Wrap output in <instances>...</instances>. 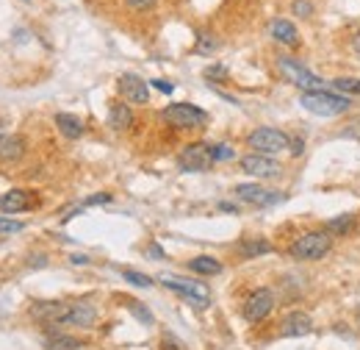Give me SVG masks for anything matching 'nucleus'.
Here are the masks:
<instances>
[{
	"instance_id": "1",
	"label": "nucleus",
	"mask_w": 360,
	"mask_h": 350,
	"mask_svg": "<svg viewBox=\"0 0 360 350\" xmlns=\"http://www.w3.org/2000/svg\"><path fill=\"white\" fill-rule=\"evenodd\" d=\"M300 103H302V109H308L316 117H338L352 109V97L333 95V92H302Z\"/></svg>"
},
{
	"instance_id": "2",
	"label": "nucleus",
	"mask_w": 360,
	"mask_h": 350,
	"mask_svg": "<svg viewBox=\"0 0 360 350\" xmlns=\"http://www.w3.org/2000/svg\"><path fill=\"white\" fill-rule=\"evenodd\" d=\"M333 248V234L330 231H308L300 239H294V245L288 248L291 256L297 262H319L330 253Z\"/></svg>"
},
{
	"instance_id": "3",
	"label": "nucleus",
	"mask_w": 360,
	"mask_h": 350,
	"mask_svg": "<svg viewBox=\"0 0 360 350\" xmlns=\"http://www.w3.org/2000/svg\"><path fill=\"white\" fill-rule=\"evenodd\" d=\"M277 70H280V75H283L288 83H294V86L302 89V92H325V78L313 75L305 64H300V61L291 58V56H280V58H277Z\"/></svg>"
},
{
	"instance_id": "4",
	"label": "nucleus",
	"mask_w": 360,
	"mask_h": 350,
	"mask_svg": "<svg viewBox=\"0 0 360 350\" xmlns=\"http://www.w3.org/2000/svg\"><path fill=\"white\" fill-rule=\"evenodd\" d=\"M161 284L170 292H175L178 298H183L188 306H194V309H208L211 306V292L199 281H188V278H178V276H161Z\"/></svg>"
},
{
	"instance_id": "5",
	"label": "nucleus",
	"mask_w": 360,
	"mask_h": 350,
	"mask_svg": "<svg viewBox=\"0 0 360 350\" xmlns=\"http://www.w3.org/2000/svg\"><path fill=\"white\" fill-rule=\"evenodd\" d=\"M161 117L172 128H202L208 122V111H202L194 103H172L161 111Z\"/></svg>"
},
{
	"instance_id": "6",
	"label": "nucleus",
	"mask_w": 360,
	"mask_h": 350,
	"mask_svg": "<svg viewBox=\"0 0 360 350\" xmlns=\"http://www.w3.org/2000/svg\"><path fill=\"white\" fill-rule=\"evenodd\" d=\"M247 145L258 153H283L288 150V134H283L280 128L261 125L252 134H247Z\"/></svg>"
},
{
	"instance_id": "7",
	"label": "nucleus",
	"mask_w": 360,
	"mask_h": 350,
	"mask_svg": "<svg viewBox=\"0 0 360 350\" xmlns=\"http://www.w3.org/2000/svg\"><path fill=\"white\" fill-rule=\"evenodd\" d=\"M178 164L180 170H186V173H202V170H208L216 161L211 156V145L208 142H191V145H186L180 150Z\"/></svg>"
},
{
	"instance_id": "8",
	"label": "nucleus",
	"mask_w": 360,
	"mask_h": 350,
	"mask_svg": "<svg viewBox=\"0 0 360 350\" xmlns=\"http://www.w3.org/2000/svg\"><path fill=\"white\" fill-rule=\"evenodd\" d=\"M275 309V295H272V289H266V287H261V289H255L247 301H244V320L247 323H261V320H266L269 317V312Z\"/></svg>"
},
{
	"instance_id": "9",
	"label": "nucleus",
	"mask_w": 360,
	"mask_h": 350,
	"mask_svg": "<svg viewBox=\"0 0 360 350\" xmlns=\"http://www.w3.org/2000/svg\"><path fill=\"white\" fill-rule=\"evenodd\" d=\"M120 95L128 100V103H136V106H145L147 100H150V83L145 81V78H139V75H133V72H125V75H120Z\"/></svg>"
},
{
	"instance_id": "10",
	"label": "nucleus",
	"mask_w": 360,
	"mask_h": 350,
	"mask_svg": "<svg viewBox=\"0 0 360 350\" xmlns=\"http://www.w3.org/2000/svg\"><path fill=\"white\" fill-rule=\"evenodd\" d=\"M241 170L252 178H275L283 173V167L272 159V156H258V153H249L241 159Z\"/></svg>"
},
{
	"instance_id": "11",
	"label": "nucleus",
	"mask_w": 360,
	"mask_h": 350,
	"mask_svg": "<svg viewBox=\"0 0 360 350\" xmlns=\"http://www.w3.org/2000/svg\"><path fill=\"white\" fill-rule=\"evenodd\" d=\"M97 323V309L89 303V301H78V303H69L64 317H61V326H75V328H89Z\"/></svg>"
},
{
	"instance_id": "12",
	"label": "nucleus",
	"mask_w": 360,
	"mask_h": 350,
	"mask_svg": "<svg viewBox=\"0 0 360 350\" xmlns=\"http://www.w3.org/2000/svg\"><path fill=\"white\" fill-rule=\"evenodd\" d=\"M236 198L244 200V203H255V206H272V203L283 200L280 192L263 189L261 184H241V186H236Z\"/></svg>"
},
{
	"instance_id": "13",
	"label": "nucleus",
	"mask_w": 360,
	"mask_h": 350,
	"mask_svg": "<svg viewBox=\"0 0 360 350\" xmlns=\"http://www.w3.org/2000/svg\"><path fill=\"white\" fill-rule=\"evenodd\" d=\"M311 328H313V323H311V317L305 312H288L283 317V323H280L283 337H305V334H311Z\"/></svg>"
},
{
	"instance_id": "14",
	"label": "nucleus",
	"mask_w": 360,
	"mask_h": 350,
	"mask_svg": "<svg viewBox=\"0 0 360 350\" xmlns=\"http://www.w3.org/2000/svg\"><path fill=\"white\" fill-rule=\"evenodd\" d=\"M269 33H272L280 45H297V42H300V31H297V25H294V22H288V19H283V17H277V19H272V22H269Z\"/></svg>"
},
{
	"instance_id": "15",
	"label": "nucleus",
	"mask_w": 360,
	"mask_h": 350,
	"mask_svg": "<svg viewBox=\"0 0 360 350\" xmlns=\"http://www.w3.org/2000/svg\"><path fill=\"white\" fill-rule=\"evenodd\" d=\"M31 206V195L25 189H11L0 198V212L3 214H17V212H25Z\"/></svg>"
},
{
	"instance_id": "16",
	"label": "nucleus",
	"mask_w": 360,
	"mask_h": 350,
	"mask_svg": "<svg viewBox=\"0 0 360 350\" xmlns=\"http://www.w3.org/2000/svg\"><path fill=\"white\" fill-rule=\"evenodd\" d=\"M25 156V142L19 134H3L0 136V159L3 161H17Z\"/></svg>"
},
{
	"instance_id": "17",
	"label": "nucleus",
	"mask_w": 360,
	"mask_h": 350,
	"mask_svg": "<svg viewBox=\"0 0 360 350\" xmlns=\"http://www.w3.org/2000/svg\"><path fill=\"white\" fill-rule=\"evenodd\" d=\"M108 125L114 128V131H128L131 125H133V111H131V106L128 103H114L111 106V111H108Z\"/></svg>"
},
{
	"instance_id": "18",
	"label": "nucleus",
	"mask_w": 360,
	"mask_h": 350,
	"mask_svg": "<svg viewBox=\"0 0 360 350\" xmlns=\"http://www.w3.org/2000/svg\"><path fill=\"white\" fill-rule=\"evenodd\" d=\"M56 125H58V131H61L67 139L83 136V122H81L75 114H69V111H58V114H56Z\"/></svg>"
},
{
	"instance_id": "19",
	"label": "nucleus",
	"mask_w": 360,
	"mask_h": 350,
	"mask_svg": "<svg viewBox=\"0 0 360 350\" xmlns=\"http://www.w3.org/2000/svg\"><path fill=\"white\" fill-rule=\"evenodd\" d=\"M186 267L197 276H219L222 273V262H216L213 256H194Z\"/></svg>"
},
{
	"instance_id": "20",
	"label": "nucleus",
	"mask_w": 360,
	"mask_h": 350,
	"mask_svg": "<svg viewBox=\"0 0 360 350\" xmlns=\"http://www.w3.org/2000/svg\"><path fill=\"white\" fill-rule=\"evenodd\" d=\"M53 337H47L44 340V348L47 350H81L83 348V340H75V337H69V334H56V331H50Z\"/></svg>"
},
{
	"instance_id": "21",
	"label": "nucleus",
	"mask_w": 360,
	"mask_h": 350,
	"mask_svg": "<svg viewBox=\"0 0 360 350\" xmlns=\"http://www.w3.org/2000/svg\"><path fill=\"white\" fill-rule=\"evenodd\" d=\"M238 253L244 259H252V256H263V253H272V242L266 239H249V242H241Z\"/></svg>"
},
{
	"instance_id": "22",
	"label": "nucleus",
	"mask_w": 360,
	"mask_h": 350,
	"mask_svg": "<svg viewBox=\"0 0 360 350\" xmlns=\"http://www.w3.org/2000/svg\"><path fill=\"white\" fill-rule=\"evenodd\" d=\"M330 86L338 89V95H347V97L360 95V78H336Z\"/></svg>"
},
{
	"instance_id": "23",
	"label": "nucleus",
	"mask_w": 360,
	"mask_h": 350,
	"mask_svg": "<svg viewBox=\"0 0 360 350\" xmlns=\"http://www.w3.org/2000/svg\"><path fill=\"white\" fill-rule=\"evenodd\" d=\"M352 228H355V217H352V214L333 217V220L327 223V231H330V234H347V231H352Z\"/></svg>"
},
{
	"instance_id": "24",
	"label": "nucleus",
	"mask_w": 360,
	"mask_h": 350,
	"mask_svg": "<svg viewBox=\"0 0 360 350\" xmlns=\"http://www.w3.org/2000/svg\"><path fill=\"white\" fill-rule=\"evenodd\" d=\"M211 156H213V161H230L236 156V150L230 145L219 142V145H211Z\"/></svg>"
},
{
	"instance_id": "25",
	"label": "nucleus",
	"mask_w": 360,
	"mask_h": 350,
	"mask_svg": "<svg viewBox=\"0 0 360 350\" xmlns=\"http://www.w3.org/2000/svg\"><path fill=\"white\" fill-rule=\"evenodd\" d=\"M122 278L131 281L133 287H145V289L153 287V278H150V276H142V273H133V270H122Z\"/></svg>"
},
{
	"instance_id": "26",
	"label": "nucleus",
	"mask_w": 360,
	"mask_h": 350,
	"mask_svg": "<svg viewBox=\"0 0 360 350\" xmlns=\"http://www.w3.org/2000/svg\"><path fill=\"white\" fill-rule=\"evenodd\" d=\"M291 11H294V17L308 19V17H313V3L311 0H294L291 3Z\"/></svg>"
},
{
	"instance_id": "27",
	"label": "nucleus",
	"mask_w": 360,
	"mask_h": 350,
	"mask_svg": "<svg viewBox=\"0 0 360 350\" xmlns=\"http://www.w3.org/2000/svg\"><path fill=\"white\" fill-rule=\"evenodd\" d=\"M213 50H216V39L205 36V33H197V53H213Z\"/></svg>"
},
{
	"instance_id": "28",
	"label": "nucleus",
	"mask_w": 360,
	"mask_h": 350,
	"mask_svg": "<svg viewBox=\"0 0 360 350\" xmlns=\"http://www.w3.org/2000/svg\"><path fill=\"white\" fill-rule=\"evenodd\" d=\"M205 78H208V81H224V78H227V67L213 64V67L205 70Z\"/></svg>"
},
{
	"instance_id": "29",
	"label": "nucleus",
	"mask_w": 360,
	"mask_h": 350,
	"mask_svg": "<svg viewBox=\"0 0 360 350\" xmlns=\"http://www.w3.org/2000/svg\"><path fill=\"white\" fill-rule=\"evenodd\" d=\"M158 0H125V6L131 8V11H147V8H153Z\"/></svg>"
},
{
	"instance_id": "30",
	"label": "nucleus",
	"mask_w": 360,
	"mask_h": 350,
	"mask_svg": "<svg viewBox=\"0 0 360 350\" xmlns=\"http://www.w3.org/2000/svg\"><path fill=\"white\" fill-rule=\"evenodd\" d=\"M25 225L22 223H14V220H3L0 217V234H17V231H22Z\"/></svg>"
},
{
	"instance_id": "31",
	"label": "nucleus",
	"mask_w": 360,
	"mask_h": 350,
	"mask_svg": "<svg viewBox=\"0 0 360 350\" xmlns=\"http://www.w3.org/2000/svg\"><path fill=\"white\" fill-rule=\"evenodd\" d=\"M161 350H186V348L180 345L175 334H164V340H161Z\"/></svg>"
},
{
	"instance_id": "32",
	"label": "nucleus",
	"mask_w": 360,
	"mask_h": 350,
	"mask_svg": "<svg viewBox=\"0 0 360 350\" xmlns=\"http://www.w3.org/2000/svg\"><path fill=\"white\" fill-rule=\"evenodd\" d=\"M106 203H111V195L108 192H100V195H92L83 206H106Z\"/></svg>"
},
{
	"instance_id": "33",
	"label": "nucleus",
	"mask_w": 360,
	"mask_h": 350,
	"mask_svg": "<svg viewBox=\"0 0 360 350\" xmlns=\"http://www.w3.org/2000/svg\"><path fill=\"white\" fill-rule=\"evenodd\" d=\"M150 86H156L158 92H164V95H172L175 92V86H172V81H161V78H156V81H150Z\"/></svg>"
},
{
	"instance_id": "34",
	"label": "nucleus",
	"mask_w": 360,
	"mask_h": 350,
	"mask_svg": "<svg viewBox=\"0 0 360 350\" xmlns=\"http://www.w3.org/2000/svg\"><path fill=\"white\" fill-rule=\"evenodd\" d=\"M288 148H291V156H302V150H305V139H294V142H288Z\"/></svg>"
},
{
	"instance_id": "35",
	"label": "nucleus",
	"mask_w": 360,
	"mask_h": 350,
	"mask_svg": "<svg viewBox=\"0 0 360 350\" xmlns=\"http://www.w3.org/2000/svg\"><path fill=\"white\" fill-rule=\"evenodd\" d=\"M147 256H153V259H164V250H161L158 245H150V250H147Z\"/></svg>"
},
{
	"instance_id": "36",
	"label": "nucleus",
	"mask_w": 360,
	"mask_h": 350,
	"mask_svg": "<svg viewBox=\"0 0 360 350\" xmlns=\"http://www.w3.org/2000/svg\"><path fill=\"white\" fill-rule=\"evenodd\" d=\"M69 262H72V264H89L86 256H69Z\"/></svg>"
},
{
	"instance_id": "37",
	"label": "nucleus",
	"mask_w": 360,
	"mask_h": 350,
	"mask_svg": "<svg viewBox=\"0 0 360 350\" xmlns=\"http://www.w3.org/2000/svg\"><path fill=\"white\" fill-rule=\"evenodd\" d=\"M352 50H355V53L360 56V31L355 33V36H352Z\"/></svg>"
},
{
	"instance_id": "38",
	"label": "nucleus",
	"mask_w": 360,
	"mask_h": 350,
	"mask_svg": "<svg viewBox=\"0 0 360 350\" xmlns=\"http://www.w3.org/2000/svg\"><path fill=\"white\" fill-rule=\"evenodd\" d=\"M222 212H238V206H230V203H219Z\"/></svg>"
},
{
	"instance_id": "39",
	"label": "nucleus",
	"mask_w": 360,
	"mask_h": 350,
	"mask_svg": "<svg viewBox=\"0 0 360 350\" xmlns=\"http://www.w3.org/2000/svg\"><path fill=\"white\" fill-rule=\"evenodd\" d=\"M25 3H28V0H25Z\"/></svg>"
}]
</instances>
